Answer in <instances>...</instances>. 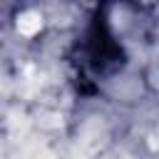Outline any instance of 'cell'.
I'll list each match as a JSON object with an SVG mask.
<instances>
[{
    "mask_svg": "<svg viewBox=\"0 0 159 159\" xmlns=\"http://www.w3.org/2000/svg\"><path fill=\"white\" fill-rule=\"evenodd\" d=\"M17 27H20V32H25V35H32L35 30H40V17H37L35 12H25V15L20 17Z\"/></svg>",
    "mask_w": 159,
    "mask_h": 159,
    "instance_id": "6da1fadb",
    "label": "cell"
}]
</instances>
